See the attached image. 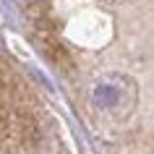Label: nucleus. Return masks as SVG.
<instances>
[{"mask_svg":"<svg viewBox=\"0 0 154 154\" xmlns=\"http://www.w3.org/2000/svg\"><path fill=\"white\" fill-rule=\"evenodd\" d=\"M91 105L99 112H110V115H123L131 112V107L136 105V86L128 76L120 73H110L105 79H99L91 89Z\"/></svg>","mask_w":154,"mask_h":154,"instance_id":"1","label":"nucleus"}]
</instances>
